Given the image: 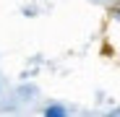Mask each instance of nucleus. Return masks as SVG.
Segmentation results:
<instances>
[]
</instances>
